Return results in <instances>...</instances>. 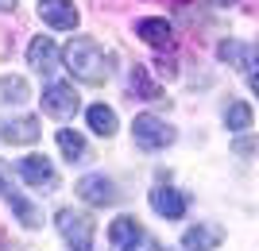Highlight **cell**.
<instances>
[{"instance_id":"obj_1","label":"cell","mask_w":259,"mask_h":251,"mask_svg":"<svg viewBox=\"0 0 259 251\" xmlns=\"http://www.w3.org/2000/svg\"><path fill=\"white\" fill-rule=\"evenodd\" d=\"M62 62L70 70L74 81H85V85H105L108 74H112V55H105V46L89 35H77L70 39L62 51Z\"/></svg>"},{"instance_id":"obj_2","label":"cell","mask_w":259,"mask_h":251,"mask_svg":"<svg viewBox=\"0 0 259 251\" xmlns=\"http://www.w3.org/2000/svg\"><path fill=\"white\" fill-rule=\"evenodd\" d=\"M132 139L143 151H162V147L174 143V128L166 120H159V116H151V112H143V116L132 120Z\"/></svg>"},{"instance_id":"obj_3","label":"cell","mask_w":259,"mask_h":251,"mask_svg":"<svg viewBox=\"0 0 259 251\" xmlns=\"http://www.w3.org/2000/svg\"><path fill=\"white\" fill-rule=\"evenodd\" d=\"M54 224H58V236H62V240L70 243L74 251H89V243H93V220H89L85 213H74V209H58Z\"/></svg>"},{"instance_id":"obj_4","label":"cell","mask_w":259,"mask_h":251,"mask_svg":"<svg viewBox=\"0 0 259 251\" xmlns=\"http://www.w3.org/2000/svg\"><path fill=\"white\" fill-rule=\"evenodd\" d=\"M0 197L4 201H12V209H16V217L23 220V228H39L43 224V213L27 201V197L16 189V182H12V166L8 163H0Z\"/></svg>"},{"instance_id":"obj_5","label":"cell","mask_w":259,"mask_h":251,"mask_svg":"<svg viewBox=\"0 0 259 251\" xmlns=\"http://www.w3.org/2000/svg\"><path fill=\"white\" fill-rule=\"evenodd\" d=\"M16 170H20V178L27 182V186L43 189V193H51V189L58 186V174H54L51 159H43V155H27V159H20Z\"/></svg>"},{"instance_id":"obj_6","label":"cell","mask_w":259,"mask_h":251,"mask_svg":"<svg viewBox=\"0 0 259 251\" xmlns=\"http://www.w3.org/2000/svg\"><path fill=\"white\" fill-rule=\"evenodd\" d=\"M39 101H43L47 116H58V120H66V116L77 112V93H74V85H66V81H51Z\"/></svg>"},{"instance_id":"obj_7","label":"cell","mask_w":259,"mask_h":251,"mask_svg":"<svg viewBox=\"0 0 259 251\" xmlns=\"http://www.w3.org/2000/svg\"><path fill=\"white\" fill-rule=\"evenodd\" d=\"M217 55L225 58L228 66H236L240 74L248 77V85H255V46L251 43H240V39H225L217 46Z\"/></svg>"},{"instance_id":"obj_8","label":"cell","mask_w":259,"mask_h":251,"mask_svg":"<svg viewBox=\"0 0 259 251\" xmlns=\"http://www.w3.org/2000/svg\"><path fill=\"white\" fill-rule=\"evenodd\" d=\"M77 197H81V201H85V205H116V186H112V178H105V174H85L81 178V182H77Z\"/></svg>"},{"instance_id":"obj_9","label":"cell","mask_w":259,"mask_h":251,"mask_svg":"<svg viewBox=\"0 0 259 251\" xmlns=\"http://www.w3.org/2000/svg\"><path fill=\"white\" fill-rule=\"evenodd\" d=\"M39 16L54 31H74L77 27V8L70 0H39Z\"/></svg>"},{"instance_id":"obj_10","label":"cell","mask_w":259,"mask_h":251,"mask_svg":"<svg viewBox=\"0 0 259 251\" xmlns=\"http://www.w3.org/2000/svg\"><path fill=\"white\" fill-rule=\"evenodd\" d=\"M143 236H147V232L140 228V220H136V217H116V220H112V228H108V243H112L116 251H132Z\"/></svg>"},{"instance_id":"obj_11","label":"cell","mask_w":259,"mask_h":251,"mask_svg":"<svg viewBox=\"0 0 259 251\" xmlns=\"http://www.w3.org/2000/svg\"><path fill=\"white\" fill-rule=\"evenodd\" d=\"M151 209L166 220H178L186 213V193L182 189H170V186H155L151 189Z\"/></svg>"},{"instance_id":"obj_12","label":"cell","mask_w":259,"mask_h":251,"mask_svg":"<svg viewBox=\"0 0 259 251\" xmlns=\"http://www.w3.org/2000/svg\"><path fill=\"white\" fill-rule=\"evenodd\" d=\"M221 240H225V228H221V224H194V228L182 232L186 251H213Z\"/></svg>"},{"instance_id":"obj_13","label":"cell","mask_w":259,"mask_h":251,"mask_svg":"<svg viewBox=\"0 0 259 251\" xmlns=\"http://www.w3.org/2000/svg\"><path fill=\"white\" fill-rule=\"evenodd\" d=\"M136 35H140L143 43L159 46V51H170V46H174V27H170L166 20H159V16L140 20V23H136Z\"/></svg>"},{"instance_id":"obj_14","label":"cell","mask_w":259,"mask_h":251,"mask_svg":"<svg viewBox=\"0 0 259 251\" xmlns=\"http://www.w3.org/2000/svg\"><path fill=\"white\" fill-rule=\"evenodd\" d=\"M27 62H31L39 74H51V70H58V46H54L47 35H39V39H31V46H27Z\"/></svg>"},{"instance_id":"obj_15","label":"cell","mask_w":259,"mask_h":251,"mask_svg":"<svg viewBox=\"0 0 259 251\" xmlns=\"http://www.w3.org/2000/svg\"><path fill=\"white\" fill-rule=\"evenodd\" d=\"M0 139H4V143H35V139H39V120H35V116L8 120L4 128H0Z\"/></svg>"},{"instance_id":"obj_16","label":"cell","mask_w":259,"mask_h":251,"mask_svg":"<svg viewBox=\"0 0 259 251\" xmlns=\"http://www.w3.org/2000/svg\"><path fill=\"white\" fill-rule=\"evenodd\" d=\"M128 89L136 93L140 101H162V89L151 81L147 66H132V77H128Z\"/></svg>"},{"instance_id":"obj_17","label":"cell","mask_w":259,"mask_h":251,"mask_svg":"<svg viewBox=\"0 0 259 251\" xmlns=\"http://www.w3.org/2000/svg\"><path fill=\"white\" fill-rule=\"evenodd\" d=\"M58 151L70 159V163H85L89 159V147H85V139L77 135V131H70V128H62L58 131Z\"/></svg>"},{"instance_id":"obj_18","label":"cell","mask_w":259,"mask_h":251,"mask_svg":"<svg viewBox=\"0 0 259 251\" xmlns=\"http://www.w3.org/2000/svg\"><path fill=\"white\" fill-rule=\"evenodd\" d=\"M85 116H89V128L97 131V135H105V139L112 135V131H116V112L108 109V105H93Z\"/></svg>"},{"instance_id":"obj_19","label":"cell","mask_w":259,"mask_h":251,"mask_svg":"<svg viewBox=\"0 0 259 251\" xmlns=\"http://www.w3.org/2000/svg\"><path fill=\"white\" fill-rule=\"evenodd\" d=\"M225 124H228V131H248L251 128V105H248V101L228 105V109H225Z\"/></svg>"},{"instance_id":"obj_20","label":"cell","mask_w":259,"mask_h":251,"mask_svg":"<svg viewBox=\"0 0 259 251\" xmlns=\"http://www.w3.org/2000/svg\"><path fill=\"white\" fill-rule=\"evenodd\" d=\"M0 101H8V105H20V101H27V81H23V77L4 74V77H0Z\"/></svg>"},{"instance_id":"obj_21","label":"cell","mask_w":259,"mask_h":251,"mask_svg":"<svg viewBox=\"0 0 259 251\" xmlns=\"http://www.w3.org/2000/svg\"><path fill=\"white\" fill-rule=\"evenodd\" d=\"M155 70H159L162 77H174V74H178V66H174V58H159V62H155Z\"/></svg>"},{"instance_id":"obj_22","label":"cell","mask_w":259,"mask_h":251,"mask_svg":"<svg viewBox=\"0 0 259 251\" xmlns=\"http://www.w3.org/2000/svg\"><path fill=\"white\" fill-rule=\"evenodd\" d=\"M132 251H162V247H159V243H155V240H147V236H143V240L136 243V247H132Z\"/></svg>"},{"instance_id":"obj_23","label":"cell","mask_w":259,"mask_h":251,"mask_svg":"<svg viewBox=\"0 0 259 251\" xmlns=\"http://www.w3.org/2000/svg\"><path fill=\"white\" fill-rule=\"evenodd\" d=\"M236 151H240V155H251L255 147H251V139H240V143H236Z\"/></svg>"},{"instance_id":"obj_24","label":"cell","mask_w":259,"mask_h":251,"mask_svg":"<svg viewBox=\"0 0 259 251\" xmlns=\"http://www.w3.org/2000/svg\"><path fill=\"white\" fill-rule=\"evenodd\" d=\"M209 4H217V8H228V4H236V0H209Z\"/></svg>"},{"instance_id":"obj_25","label":"cell","mask_w":259,"mask_h":251,"mask_svg":"<svg viewBox=\"0 0 259 251\" xmlns=\"http://www.w3.org/2000/svg\"><path fill=\"white\" fill-rule=\"evenodd\" d=\"M8 8H16V0H0V12H8Z\"/></svg>"}]
</instances>
